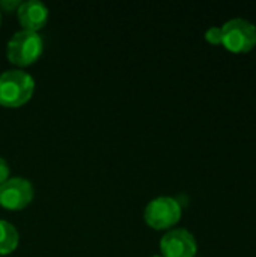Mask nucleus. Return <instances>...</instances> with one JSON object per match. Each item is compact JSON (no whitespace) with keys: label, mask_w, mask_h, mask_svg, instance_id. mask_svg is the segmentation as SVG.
Instances as JSON below:
<instances>
[{"label":"nucleus","mask_w":256,"mask_h":257,"mask_svg":"<svg viewBox=\"0 0 256 257\" xmlns=\"http://www.w3.org/2000/svg\"><path fill=\"white\" fill-rule=\"evenodd\" d=\"M35 90V80L24 71L9 69L0 74V105L17 108L26 104Z\"/></svg>","instance_id":"nucleus-1"},{"label":"nucleus","mask_w":256,"mask_h":257,"mask_svg":"<svg viewBox=\"0 0 256 257\" xmlns=\"http://www.w3.org/2000/svg\"><path fill=\"white\" fill-rule=\"evenodd\" d=\"M42 48L44 42L38 33L20 30L9 39L6 56L9 62L17 66H29L41 57Z\"/></svg>","instance_id":"nucleus-2"},{"label":"nucleus","mask_w":256,"mask_h":257,"mask_svg":"<svg viewBox=\"0 0 256 257\" xmlns=\"http://www.w3.org/2000/svg\"><path fill=\"white\" fill-rule=\"evenodd\" d=\"M222 45L231 53L244 54L256 47V26L244 18H232L222 26Z\"/></svg>","instance_id":"nucleus-3"},{"label":"nucleus","mask_w":256,"mask_h":257,"mask_svg":"<svg viewBox=\"0 0 256 257\" xmlns=\"http://www.w3.org/2000/svg\"><path fill=\"white\" fill-rule=\"evenodd\" d=\"M145 221L155 230H164L175 226L181 218V205L174 197H157L145 208Z\"/></svg>","instance_id":"nucleus-4"},{"label":"nucleus","mask_w":256,"mask_h":257,"mask_svg":"<svg viewBox=\"0 0 256 257\" xmlns=\"http://www.w3.org/2000/svg\"><path fill=\"white\" fill-rule=\"evenodd\" d=\"M33 200V187L24 178H11L0 185V205L9 211H20Z\"/></svg>","instance_id":"nucleus-5"},{"label":"nucleus","mask_w":256,"mask_h":257,"mask_svg":"<svg viewBox=\"0 0 256 257\" xmlns=\"http://www.w3.org/2000/svg\"><path fill=\"white\" fill-rule=\"evenodd\" d=\"M160 250L163 257H195L198 244L187 229H174L161 238Z\"/></svg>","instance_id":"nucleus-6"},{"label":"nucleus","mask_w":256,"mask_h":257,"mask_svg":"<svg viewBox=\"0 0 256 257\" xmlns=\"http://www.w3.org/2000/svg\"><path fill=\"white\" fill-rule=\"evenodd\" d=\"M17 14L23 30L27 32L38 33V30H41L48 21V8L39 0H27L20 3Z\"/></svg>","instance_id":"nucleus-7"},{"label":"nucleus","mask_w":256,"mask_h":257,"mask_svg":"<svg viewBox=\"0 0 256 257\" xmlns=\"http://www.w3.org/2000/svg\"><path fill=\"white\" fill-rule=\"evenodd\" d=\"M18 245V232L17 229L8 223L0 220V256L11 254L15 251Z\"/></svg>","instance_id":"nucleus-8"},{"label":"nucleus","mask_w":256,"mask_h":257,"mask_svg":"<svg viewBox=\"0 0 256 257\" xmlns=\"http://www.w3.org/2000/svg\"><path fill=\"white\" fill-rule=\"evenodd\" d=\"M205 39L213 44V45H220L222 44V27H210L207 32H205Z\"/></svg>","instance_id":"nucleus-9"},{"label":"nucleus","mask_w":256,"mask_h":257,"mask_svg":"<svg viewBox=\"0 0 256 257\" xmlns=\"http://www.w3.org/2000/svg\"><path fill=\"white\" fill-rule=\"evenodd\" d=\"M20 3H21V2H17V0H2V2H0V8H2L3 11H6V12H11V11H14V9H18Z\"/></svg>","instance_id":"nucleus-10"},{"label":"nucleus","mask_w":256,"mask_h":257,"mask_svg":"<svg viewBox=\"0 0 256 257\" xmlns=\"http://www.w3.org/2000/svg\"><path fill=\"white\" fill-rule=\"evenodd\" d=\"M9 179V167L3 158H0V185Z\"/></svg>","instance_id":"nucleus-11"},{"label":"nucleus","mask_w":256,"mask_h":257,"mask_svg":"<svg viewBox=\"0 0 256 257\" xmlns=\"http://www.w3.org/2000/svg\"><path fill=\"white\" fill-rule=\"evenodd\" d=\"M152 257H163V256H152Z\"/></svg>","instance_id":"nucleus-12"},{"label":"nucleus","mask_w":256,"mask_h":257,"mask_svg":"<svg viewBox=\"0 0 256 257\" xmlns=\"http://www.w3.org/2000/svg\"><path fill=\"white\" fill-rule=\"evenodd\" d=\"M0 18H2V14H0Z\"/></svg>","instance_id":"nucleus-13"}]
</instances>
